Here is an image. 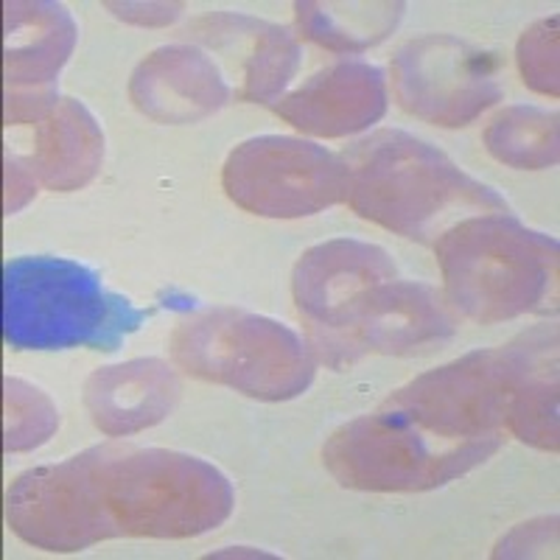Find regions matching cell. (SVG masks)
<instances>
[{"mask_svg": "<svg viewBox=\"0 0 560 560\" xmlns=\"http://www.w3.org/2000/svg\"><path fill=\"white\" fill-rule=\"evenodd\" d=\"M7 502L20 538L73 552L115 535L208 533L230 516L236 497L224 474L191 454L96 446L23 474Z\"/></svg>", "mask_w": 560, "mask_h": 560, "instance_id": "cell-1", "label": "cell"}, {"mask_svg": "<svg viewBox=\"0 0 560 560\" xmlns=\"http://www.w3.org/2000/svg\"><path fill=\"white\" fill-rule=\"evenodd\" d=\"M345 202L398 236L429 242L463 213H510L493 188L459 172L427 140L382 129L342 154Z\"/></svg>", "mask_w": 560, "mask_h": 560, "instance_id": "cell-2", "label": "cell"}, {"mask_svg": "<svg viewBox=\"0 0 560 560\" xmlns=\"http://www.w3.org/2000/svg\"><path fill=\"white\" fill-rule=\"evenodd\" d=\"M446 298L463 317L499 323L555 298L558 242L513 213H485L448 228L434 244Z\"/></svg>", "mask_w": 560, "mask_h": 560, "instance_id": "cell-3", "label": "cell"}, {"mask_svg": "<svg viewBox=\"0 0 560 560\" xmlns=\"http://www.w3.org/2000/svg\"><path fill=\"white\" fill-rule=\"evenodd\" d=\"M147 317L68 258H18L3 269V339L18 350H118Z\"/></svg>", "mask_w": 560, "mask_h": 560, "instance_id": "cell-4", "label": "cell"}, {"mask_svg": "<svg viewBox=\"0 0 560 560\" xmlns=\"http://www.w3.org/2000/svg\"><path fill=\"white\" fill-rule=\"evenodd\" d=\"M172 357L185 373L261 401L294 398L314 378L312 350L292 328L238 308L185 319L172 337Z\"/></svg>", "mask_w": 560, "mask_h": 560, "instance_id": "cell-5", "label": "cell"}, {"mask_svg": "<svg viewBox=\"0 0 560 560\" xmlns=\"http://www.w3.org/2000/svg\"><path fill=\"white\" fill-rule=\"evenodd\" d=\"M558 337V328L535 325L497 350H479L446 368L415 378L389 395L384 407L401 412L420 429L446 440L502 438L510 409L538 350Z\"/></svg>", "mask_w": 560, "mask_h": 560, "instance_id": "cell-6", "label": "cell"}, {"mask_svg": "<svg viewBox=\"0 0 560 560\" xmlns=\"http://www.w3.org/2000/svg\"><path fill=\"white\" fill-rule=\"evenodd\" d=\"M502 440L438 438L401 412L382 407L334 432L323 448V463L345 488L427 490L477 468Z\"/></svg>", "mask_w": 560, "mask_h": 560, "instance_id": "cell-7", "label": "cell"}, {"mask_svg": "<svg viewBox=\"0 0 560 560\" xmlns=\"http://www.w3.org/2000/svg\"><path fill=\"white\" fill-rule=\"evenodd\" d=\"M228 197L244 210L269 219L312 217L345 199V163L308 140L261 135L224 163Z\"/></svg>", "mask_w": 560, "mask_h": 560, "instance_id": "cell-8", "label": "cell"}, {"mask_svg": "<svg viewBox=\"0 0 560 560\" xmlns=\"http://www.w3.org/2000/svg\"><path fill=\"white\" fill-rule=\"evenodd\" d=\"M502 59L452 34L409 39L393 57V90L407 113L440 127H465L502 102Z\"/></svg>", "mask_w": 560, "mask_h": 560, "instance_id": "cell-9", "label": "cell"}, {"mask_svg": "<svg viewBox=\"0 0 560 560\" xmlns=\"http://www.w3.org/2000/svg\"><path fill=\"white\" fill-rule=\"evenodd\" d=\"M454 334L443 294L412 280H376L350 300L331 334L312 345L319 362L342 368L368 353H415Z\"/></svg>", "mask_w": 560, "mask_h": 560, "instance_id": "cell-10", "label": "cell"}, {"mask_svg": "<svg viewBox=\"0 0 560 560\" xmlns=\"http://www.w3.org/2000/svg\"><path fill=\"white\" fill-rule=\"evenodd\" d=\"M77 34L65 7L7 3V124H39L57 109L54 79Z\"/></svg>", "mask_w": 560, "mask_h": 560, "instance_id": "cell-11", "label": "cell"}, {"mask_svg": "<svg viewBox=\"0 0 560 560\" xmlns=\"http://www.w3.org/2000/svg\"><path fill=\"white\" fill-rule=\"evenodd\" d=\"M395 278V264L376 244L337 238L308 249L294 267L292 292L300 317L306 319L308 342L334 331L348 303L376 280Z\"/></svg>", "mask_w": 560, "mask_h": 560, "instance_id": "cell-12", "label": "cell"}, {"mask_svg": "<svg viewBox=\"0 0 560 560\" xmlns=\"http://www.w3.org/2000/svg\"><path fill=\"white\" fill-rule=\"evenodd\" d=\"M387 109V84L376 65L337 62L308 79L292 96L280 98L275 113L303 132L342 138L376 124Z\"/></svg>", "mask_w": 560, "mask_h": 560, "instance_id": "cell-13", "label": "cell"}, {"mask_svg": "<svg viewBox=\"0 0 560 560\" xmlns=\"http://www.w3.org/2000/svg\"><path fill=\"white\" fill-rule=\"evenodd\" d=\"M135 107L160 124H194L217 113L230 88L213 59L188 45H168L138 65L129 82Z\"/></svg>", "mask_w": 560, "mask_h": 560, "instance_id": "cell-14", "label": "cell"}, {"mask_svg": "<svg viewBox=\"0 0 560 560\" xmlns=\"http://www.w3.org/2000/svg\"><path fill=\"white\" fill-rule=\"evenodd\" d=\"M179 382L160 359H135L115 368H98L84 384L90 418L109 438L154 427L177 404Z\"/></svg>", "mask_w": 560, "mask_h": 560, "instance_id": "cell-15", "label": "cell"}, {"mask_svg": "<svg viewBox=\"0 0 560 560\" xmlns=\"http://www.w3.org/2000/svg\"><path fill=\"white\" fill-rule=\"evenodd\" d=\"M102 154L104 138L93 115L73 98H62L57 109L37 124L26 172L51 191H73L93 179Z\"/></svg>", "mask_w": 560, "mask_h": 560, "instance_id": "cell-16", "label": "cell"}, {"mask_svg": "<svg viewBox=\"0 0 560 560\" xmlns=\"http://www.w3.org/2000/svg\"><path fill=\"white\" fill-rule=\"evenodd\" d=\"M303 37L328 51H364L401 20L404 3H298Z\"/></svg>", "mask_w": 560, "mask_h": 560, "instance_id": "cell-17", "label": "cell"}, {"mask_svg": "<svg viewBox=\"0 0 560 560\" xmlns=\"http://www.w3.org/2000/svg\"><path fill=\"white\" fill-rule=\"evenodd\" d=\"M490 154L513 168L558 163V115L538 107H508L485 129Z\"/></svg>", "mask_w": 560, "mask_h": 560, "instance_id": "cell-18", "label": "cell"}, {"mask_svg": "<svg viewBox=\"0 0 560 560\" xmlns=\"http://www.w3.org/2000/svg\"><path fill=\"white\" fill-rule=\"evenodd\" d=\"M300 65V45L289 28L269 26L255 20L249 51L244 57V88L238 96L244 102L269 104L292 82Z\"/></svg>", "mask_w": 560, "mask_h": 560, "instance_id": "cell-19", "label": "cell"}, {"mask_svg": "<svg viewBox=\"0 0 560 560\" xmlns=\"http://www.w3.org/2000/svg\"><path fill=\"white\" fill-rule=\"evenodd\" d=\"M59 418L48 395L20 378H7V452H28L51 438Z\"/></svg>", "mask_w": 560, "mask_h": 560, "instance_id": "cell-20", "label": "cell"}, {"mask_svg": "<svg viewBox=\"0 0 560 560\" xmlns=\"http://www.w3.org/2000/svg\"><path fill=\"white\" fill-rule=\"evenodd\" d=\"M524 82L544 96H558V18L535 23L518 43Z\"/></svg>", "mask_w": 560, "mask_h": 560, "instance_id": "cell-21", "label": "cell"}]
</instances>
